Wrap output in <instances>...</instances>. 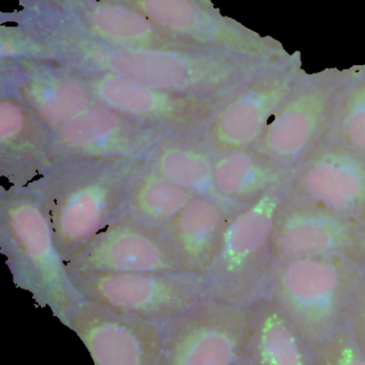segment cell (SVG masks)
<instances>
[{"label": "cell", "mask_w": 365, "mask_h": 365, "mask_svg": "<svg viewBox=\"0 0 365 365\" xmlns=\"http://www.w3.org/2000/svg\"><path fill=\"white\" fill-rule=\"evenodd\" d=\"M156 27L193 46L266 64L293 61L280 43L221 14L205 0H124Z\"/></svg>", "instance_id": "obj_8"}, {"label": "cell", "mask_w": 365, "mask_h": 365, "mask_svg": "<svg viewBox=\"0 0 365 365\" xmlns=\"http://www.w3.org/2000/svg\"><path fill=\"white\" fill-rule=\"evenodd\" d=\"M73 272H190L167 234L154 223L124 220L104 227L91 240L64 257Z\"/></svg>", "instance_id": "obj_9"}, {"label": "cell", "mask_w": 365, "mask_h": 365, "mask_svg": "<svg viewBox=\"0 0 365 365\" xmlns=\"http://www.w3.org/2000/svg\"><path fill=\"white\" fill-rule=\"evenodd\" d=\"M205 1L211 2L210 0H205Z\"/></svg>", "instance_id": "obj_30"}, {"label": "cell", "mask_w": 365, "mask_h": 365, "mask_svg": "<svg viewBox=\"0 0 365 365\" xmlns=\"http://www.w3.org/2000/svg\"><path fill=\"white\" fill-rule=\"evenodd\" d=\"M61 324L79 336L94 365H158L160 360L159 323L85 299Z\"/></svg>", "instance_id": "obj_10"}, {"label": "cell", "mask_w": 365, "mask_h": 365, "mask_svg": "<svg viewBox=\"0 0 365 365\" xmlns=\"http://www.w3.org/2000/svg\"><path fill=\"white\" fill-rule=\"evenodd\" d=\"M21 102L51 128H61L96 102L86 79L26 60L19 85Z\"/></svg>", "instance_id": "obj_18"}, {"label": "cell", "mask_w": 365, "mask_h": 365, "mask_svg": "<svg viewBox=\"0 0 365 365\" xmlns=\"http://www.w3.org/2000/svg\"><path fill=\"white\" fill-rule=\"evenodd\" d=\"M364 269L365 253L285 259L274 265L266 297L312 354L344 325Z\"/></svg>", "instance_id": "obj_2"}, {"label": "cell", "mask_w": 365, "mask_h": 365, "mask_svg": "<svg viewBox=\"0 0 365 365\" xmlns=\"http://www.w3.org/2000/svg\"><path fill=\"white\" fill-rule=\"evenodd\" d=\"M70 276L85 299L159 324L207 298L205 279L193 272H73Z\"/></svg>", "instance_id": "obj_7"}, {"label": "cell", "mask_w": 365, "mask_h": 365, "mask_svg": "<svg viewBox=\"0 0 365 365\" xmlns=\"http://www.w3.org/2000/svg\"><path fill=\"white\" fill-rule=\"evenodd\" d=\"M70 0H26L28 6L32 8L39 9L40 12L43 11H55L62 8L64 4H68Z\"/></svg>", "instance_id": "obj_28"}, {"label": "cell", "mask_w": 365, "mask_h": 365, "mask_svg": "<svg viewBox=\"0 0 365 365\" xmlns=\"http://www.w3.org/2000/svg\"><path fill=\"white\" fill-rule=\"evenodd\" d=\"M327 138L339 141L365 158V70L357 76L349 77Z\"/></svg>", "instance_id": "obj_24"}, {"label": "cell", "mask_w": 365, "mask_h": 365, "mask_svg": "<svg viewBox=\"0 0 365 365\" xmlns=\"http://www.w3.org/2000/svg\"><path fill=\"white\" fill-rule=\"evenodd\" d=\"M197 197L188 189L159 173L144 178L133 195V207L147 222L169 223L191 200Z\"/></svg>", "instance_id": "obj_23"}, {"label": "cell", "mask_w": 365, "mask_h": 365, "mask_svg": "<svg viewBox=\"0 0 365 365\" xmlns=\"http://www.w3.org/2000/svg\"><path fill=\"white\" fill-rule=\"evenodd\" d=\"M47 13L90 38L115 46L201 48L169 36L143 13L121 2L70 0Z\"/></svg>", "instance_id": "obj_16"}, {"label": "cell", "mask_w": 365, "mask_h": 365, "mask_svg": "<svg viewBox=\"0 0 365 365\" xmlns=\"http://www.w3.org/2000/svg\"><path fill=\"white\" fill-rule=\"evenodd\" d=\"M160 325L158 365H240L250 336L251 312L204 298Z\"/></svg>", "instance_id": "obj_5"}, {"label": "cell", "mask_w": 365, "mask_h": 365, "mask_svg": "<svg viewBox=\"0 0 365 365\" xmlns=\"http://www.w3.org/2000/svg\"><path fill=\"white\" fill-rule=\"evenodd\" d=\"M121 181L116 175H102L79 182L64 195L51 223L62 257L102 231Z\"/></svg>", "instance_id": "obj_17"}, {"label": "cell", "mask_w": 365, "mask_h": 365, "mask_svg": "<svg viewBox=\"0 0 365 365\" xmlns=\"http://www.w3.org/2000/svg\"><path fill=\"white\" fill-rule=\"evenodd\" d=\"M4 222L15 249L21 255L17 284L31 293L39 306L49 308L62 323L85 298L75 287L64 265L51 222L42 208L27 199L9 204Z\"/></svg>", "instance_id": "obj_4"}, {"label": "cell", "mask_w": 365, "mask_h": 365, "mask_svg": "<svg viewBox=\"0 0 365 365\" xmlns=\"http://www.w3.org/2000/svg\"><path fill=\"white\" fill-rule=\"evenodd\" d=\"M98 1L121 2V4H124V0H98Z\"/></svg>", "instance_id": "obj_29"}, {"label": "cell", "mask_w": 365, "mask_h": 365, "mask_svg": "<svg viewBox=\"0 0 365 365\" xmlns=\"http://www.w3.org/2000/svg\"><path fill=\"white\" fill-rule=\"evenodd\" d=\"M291 187L271 189L226 221L204 274L207 298L242 308L266 298L274 267L272 234Z\"/></svg>", "instance_id": "obj_3"}, {"label": "cell", "mask_w": 365, "mask_h": 365, "mask_svg": "<svg viewBox=\"0 0 365 365\" xmlns=\"http://www.w3.org/2000/svg\"><path fill=\"white\" fill-rule=\"evenodd\" d=\"M56 130L60 149L90 158H134L156 139L152 128L100 103Z\"/></svg>", "instance_id": "obj_15"}, {"label": "cell", "mask_w": 365, "mask_h": 365, "mask_svg": "<svg viewBox=\"0 0 365 365\" xmlns=\"http://www.w3.org/2000/svg\"><path fill=\"white\" fill-rule=\"evenodd\" d=\"M156 173L201 197L216 195L214 163L208 154L186 145H167L159 152Z\"/></svg>", "instance_id": "obj_22"}, {"label": "cell", "mask_w": 365, "mask_h": 365, "mask_svg": "<svg viewBox=\"0 0 365 365\" xmlns=\"http://www.w3.org/2000/svg\"><path fill=\"white\" fill-rule=\"evenodd\" d=\"M89 74L86 81L96 102L146 123L189 125L214 109V98L164 91L113 73Z\"/></svg>", "instance_id": "obj_14"}, {"label": "cell", "mask_w": 365, "mask_h": 365, "mask_svg": "<svg viewBox=\"0 0 365 365\" xmlns=\"http://www.w3.org/2000/svg\"><path fill=\"white\" fill-rule=\"evenodd\" d=\"M225 223L222 206L201 195L167 223V234L188 272L204 277L214 261Z\"/></svg>", "instance_id": "obj_20"}, {"label": "cell", "mask_w": 365, "mask_h": 365, "mask_svg": "<svg viewBox=\"0 0 365 365\" xmlns=\"http://www.w3.org/2000/svg\"><path fill=\"white\" fill-rule=\"evenodd\" d=\"M296 171L250 149L227 152L214 163V189L220 199L250 202L293 182Z\"/></svg>", "instance_id": "obj_21"}, {"label": "cell", "mask_w": 365, "mask_h": 365, "mask_svg": "<svg viewBox=\"0 0 365 365\" xmlns=\"http://www.w3.org/2000/svg\"><path fill=\"white\" fill-rule=\"evenodd\" d=\"M345 324L351 328L365 354V269L349 302Z\"/></svg>", "instance_id": "obj_27"}, {"label": "cell", "mask_w": 365, "mask_h": 365, "mask_svg": "<svg viewBox=\"0 0 365 365\" xmlns=\"http://www.w3.org/2000/svg\"><path fill=\"white\" fill-rule=\"evenodd\" d=\"M304 78L293 60L257 73L234 90L212 125L214 147L223 153L254 147L272 115Z\"/></svg>", "instance_id": "obj_11"}, {"label": "cell", "mask_w": 365, "mask_h": 365, "mask_svg": "<svg viewBox=\"0 0 365 365\" xmlns=\"http://www.w3.org/2000/svg\"><path fill=\"white\" fill-rule=\"evenodd\" d=\"M39 16L26 31L27 59L113 73L164 91L214 98L276 66L211 49L115 46L81 34L51 13Z\"/></svg>", "instance_id": "obj_1"}, {"label": "cell", "mask_w": 365, "mask_h": 365, "mask_svg": "<svg viewBox=\"0 0 365 365\" xmlns=\"http://www.w3.org/2000/svg\"><path fill=\"white\" fill-rule=\"evenodd\" d=\"M271 252L274 265L297 257L365 253V225L289 192L274 225Z\"/></svg>", "instance_id": "obj_12"}, {"label": "cell", "mask_w": 365, "mask_h": 365, "mask_svg": "<svg viewBox=\"0 0 365 365\" xmlns=\"http://www.w3.org/2000/svg\"><path fill=\"white\" fill-rule=\"evenodd\" d=\"M29 113L23 102L10 98L0 101V143L4 149L27 151L34 147L31 140L38 134Z\"/></svg>", "instance_id": "obj_25"}, {"label": "cell", "mask_w": 365, "mask_h": 365, "mask_svg": "<svg viewBox=\"0 0 365 365\" xmlns=\"http://www.w3.org/2000/svg\"><path fill=\"white\" fill-rule=\"evenodd\" d=\"M349 77L321 74L302 79L268 122L254 149L296 171L329 136L336 106Z\"/></svg>", "instance_id": "obj_6"}, {"label": "cell", "mask_w": 365, "mask_h": 365, "mask_svg": "<svg viewBox=\"0 0 365 365\" xmlns=\"http://www.w3.org/2000/svg\"><path fill=\"white\" fill-rule=\"evenodd\" d=\"M291 192L365 225V158L327 138L296 169Z\"/></svg>", "instance_id": "obj_13"}, {"label": "cell", "mask_w": 365, "mask_h": 365, "mask_svg": "<svg viewBox=\"0 0 365 365\" xmlns=\"http://www.w3.org/2000/svg\"><path fill=\"white\" fill-rule=\"evenodd\" d=\"M251 331L240 365H312V354L269 298L250 307Z\"/></svg>", "instance_id": "obj_19"}, {"label": "cell", "mask_w": 365, "mask_h": 365, "mask_svg": "<svg viewBox=\"0 0 365 365\" xmlns=\"http://www.w3.org/2000/svg\"><path fill=\"white\" fill-rule=\"evenodd\" d=\"M312 365H365V354L351 328L344 324L313 351Z\"/></svg>", "instance_id": "obj_26"}]
</instances>
